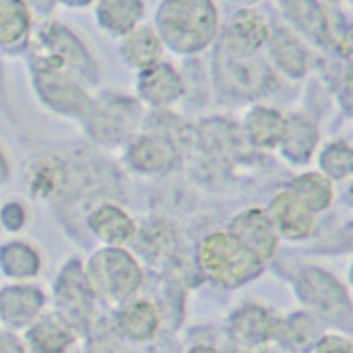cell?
Masks as SVG:
<instances>
[{"label":"cell","instance_id":"277c9868","mask_svg":"<svg viewBox=\"0 0 353 353\" xmlns=\"http://www.w3.org/2000/svg\"><path fill=\"white\" fill-rule=\"evenodd\" d=\"M236 238L250 248L259 259H267L275 250V230L273 221L263 211H248L234 223Z\"/></svg>","mask_w":353,"mask_h":353},{"label":"cell","instance_id":"7c38bea8","mask_svg":"<svg viewBox=\"0 0 353 353\" xmlns=\"http://www.w3.org/2000/svg\"><path fill=\"white\" fill-rule=\"evenodd\" d=\"M29 25L27 8L21 0H0V41L19 39Z\"/></svg>","mask_w":353,"mask_h":353},{"label":"cell","instance_id":"7a4b0ae2","mask_svg":"<svg viewBox=\"0 0 353 353\" xmlns=\"http://www.w3.org/2000/svg\"><path fill=\"white\" fill-rule=\"evenodd\" d=\"M261 259L246 248L236 236L215 234L211 236L201 250V265L205 273L223 283V285H238L256 275Z\"/></svg>","mask_w":353,"mask_h":353},{"label":"cell","instance_id":"5bb4252c","mask_svg":"<svg viewBox=\"0 0 353 353\" xmlns=\"http://www.w3.org/2000/svg\"><path fill=\"white\" fill-rule=\"evenodd\" d=\"M250 128H252V134H254V141L263 143V145H271L275 143L281 132H283V122L277 114L273 112H259L252 122H250Z\"/></svg>","mask_w":353,"mask_h":353},{"label":"cell","instance_id":"8992f818","mask_svg":"<svg viewBox=\"0 0 353 353\" xmlns=\"http://www.w3.org/2000/svg\"><path fill=\"white\" fill-rule=\"evenodd\" d=\"M265 37H267V23L263 21V17L254 12H240L234 25L230 27L228 46L232 48V52L246 56L254 52L265 41Z\"/></svg>","mask_w":353,"mask_h":353},{"label":"cell","instance_id":"2e32d148","mask_svg":"<svg viewBox=\"0 0 353 353\" xmlns=\"http://www.w3.org/2000/svg\"><path fill=\"white\" fill-rule=\"evenodd\" d=\"M319 353H352V345L343 339H337V337H329L321 343V350Z\"/></svg>","mask_w":353,"mask_h":353},{"label":"cell","instance_id":"e0dca14e","mask_svg":"<svg viewBox=\"0 0 353 353\" xmlns=\"http://www.w3.org/2000/svg\"><path fill=\"white\" fill-rule=\"evenodd\" d=\"M0 353H21V350L10 339H0Z\"/></svg>","mask_w":353,"mask_h":353},{"label":"cell","instance_id":"ba28073f","mask_svg":"<svg viewBox=\"0 0 353 353\" xmlns=\"http://www.w3.org/2000/svg\"><path fill=\"white\" fill-rule=\"evenodd\" d=\"M141 10H143L141 0H101L97 8V17L110 31L124 33L134 27L137 19L141 17Z\"/></svg>","mask_w":353,"mask_h":353},{"label":"cell","instance_id":"6da1fadb","mask_svg":"<svg viewBox=\"0 0 353 353\" xmlns=\"http://www.w3.org/2000/svg\"><path fill=\"white\" fill-rule=\"evenodd\" d=\"M159 25L172 46L194 50L211 39L217 14L209 0H168L159 10Z\"/></svg>","mask_w":353,"mask_h":353},{"label":"cell","instance_id":"ffe728a7","mask_svg":"<svg viewBox=\"0 0 353 353\" xmlns=\"http://www.w3.org/2000/svg\"><path fill=\"white\" fill-rule=\"evenodd\" d=\"M350 89H352V93H353V68H352V72H350Z\"/></svg>","mask_w":353,"mask_h":353},{"label":"cell","instance_id":"3957f363","mask_svg":"<svg viewBox=\"0 0 353 353\" xmlns=\"http://www.w3.org/2000/svg\"><path fill=\"white\" fill-rule=\"evenodd\" d=\"M89 279L97 294L110 300H124L141 283L134 261L122 250H105L91 261Z\"/></svg>","mask_w":353,"mask_h":353},{"label":"cell","instance_id":"5b68a950","mask_svg":"<svg viewBox=\"0 0 353 353\" xmlns=\"http://www.w3.org/2000/svg\"><path fill=\"white\" fill-rule=\"evenodd\" d=\"M273 221L290 238H302L312 228L310 207L294 192H281L273 203Z\"/></svg>","mask_w":353,"mask_h":353},{"label":"cell","instance_id":"52a82bcc","mask_svg":"<svg viewBox=\"0 0 353 353\" xmlns=\"http://www.w3.org/2000/svg\"><path fill=\"white\" fill-rule=\"evenodd\" d=\"M124 56L128 58L130 64L134 66H151L153 62L159 60L161 56V41L157 33L149 27H139L134 29L124 43Z\"/></svg>","mask_w":353,"mask_h":353},{"label":"cell","instance_id":"9a60e30c","mask_svg":"<svg viewBox=\"0 0 353 353\" xmlns=\"http://www.w3.org/2000/svg\"><path fill=\"white\" fill-rule=\"evenodd\" d=\"M306 186H298L300 190V199L308 205V207H325L331 199V188L329 182L319 178V176H308L300 180Z\"/></svg>","mask_w":353,"mask_h":353},{"label":"cell","instance_id":"30bf717a","mask_svg":"<svg viewBox=\"0 0 353 353\" xmlns=\"http://www.w3.org/2000/svg\"><path fill=\"white\" fill-rule=\"evenodd\" d=\"M91 223L95 228V232L108 240V242H116V244H122L126 240H130L132 232H134V225L128 221V217L114 209V207H105L101 211H97L93 217H91Z\"/></svg>","mask_w":353,"mask_h":353},{"label":"cell","instance_id":"d6986e66","mask_svg":"<svg viewBox=\"0 0 353 353\" xmlns=\"http://www.w3.org/2000/svg\"><path fill=\"white\" fill-rule=\"evenodd\" d=\"M64 2H70V4H85V2H89V0H64Z\"/></svg>","mask_w":353,"mask_h":353},{"label":"cell","instance_id":"ac0fdd59","mask_svg":"<svg viewBox=\"0 0 353 353\" xmlns=\"http://www.w3.org/2000/svg\"><path fill=\"white\" fill-rule=\"evenodd\" d=\"M341 50H343L345 54L353 56V27H352V31L345 35V39H343V43H341Z\"/></svg>","mask_w":353,"mask_h":353},{"label":"cell","instance_id":"9c48e42d","mask_svg":"<svg viewBox=\"0 0 353 353\" xmlns=\"http://www.w3.org/2000/svg\"><path fill=\"white\" fill-rule=\"evenodd\" d=\"M120 327L128 337L137 341L149 339L157 329V312L147 302H134L122 312Z\"/></svg>","mask_w":353,"mask_h":353},{"label":"cell","instance_id":"4fadbf2b","mask_svg":"<svg viewBox=\"0 0 353 353\" xmlns=\"http://www.w3.org/2000/svg\"><path fill=\"white\" fill-rule=\"evenodd\" d=\"M147 83H145V91H147V97H172L176 95L170 87H178V79L176 74L172 72L170 66H159V68H151L147 74Z\"/></svg>","mask_w":353,"mask_h":353},{"label":"cell","instance_id":"8fae6325","mask_svg":"<svg viewBox=\"0 0 353 353\" xmlns=\"http://www.w3.org/2000/svg\"><path fill=\"white\" fill-rule=\"evenodd\" d=\"M31 343L43 353H60L70 343V333L66 325H62L56 319H46L41 321L33 331H31Z\"/></svg>","mask_w":353,"mask_h":353}]
</instances>
